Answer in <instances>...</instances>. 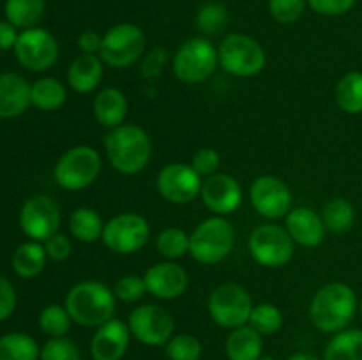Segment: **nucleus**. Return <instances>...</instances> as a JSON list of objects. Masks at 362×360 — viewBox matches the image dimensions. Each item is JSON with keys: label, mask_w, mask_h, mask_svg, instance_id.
Here are the masks:
<instances>
[{"label": "nucleus", "mask_w": 362, "mask_h": 360, "mask_svg": "<svg viewBox=\"0 0 362 360\" xmlns=\"http://www.w3.org/2000/svg\"><path fill=\"white\" fill-rule=\"evenodd\" d=\"M359 311V300L346 282H327L317 289L310 302V320L324 334H338L349 328Z\"/></svg>", "instance_id": "f257e3e1"}, {"label": "nucleus", "mask_w": 362, "mask_h": 360, "mask_svg": "<svg viewBox=\"0 0 362 360\" xmlns=\"http://www.w3.org/2000/svg\"><path fill=\"white\" fill-rule=\"evenodd\" d=\"M151 136L136 124H122L110 129L105 136V154L108 162L120 175H136L144 172L152 159Z\"/></svg>", "instance_id": "f03ea898"}, {"label": "nucleus", "mask_w": 362, "mask_h": 360, "mask_svg": "<svg viewBox=\"0 0 362 360\" xmlns=\"http://www.w3.org/2000/svg\"><path fill=\"white\" fill-rule=\"evenodd\" d=\"M64 306L76 325L98 328L113 318L117 309V296L105 282L87 279L76 282L67 292Z\"/></svg>", "instance_id": "7ed1b4c3"}, {"label": "nucleus", "mask_w": 362, "mask_h": 360, "mask_svg": "<svg viewBox=\"0 0 362 360\" xmlns=\"http://www.w3.org/2000/svg\"><path fill=\"white\" fill-rule=\"evenodd\" d=\"M235 228L221 215L204 219L189 235V256L202 265H218L235 246Z\"/></svg>", "instance_id": "20e7f679"}, {"label": "nucleus", "mask_w": 362, "mask_h": 360, "mask_svg": "<svg viewBox=\"0 0 362 360\" xmlns=\"http://www.w3.org/2000/svg\"><path fill=\"white\" fill-rule=\"evenodd\" d=\"M219 66L218 48L211 39L198 35L184 41L172 60L173 74L186 85H200L216 73Z\"/></svg>", "instance_id": "39448f33"}, {"label": "nucleus", "mask_w": 362, "mask_h": 360, "mask_svg": "<svg viewBox=\"0 0 362 360\" xmlns=\"http://www.w3.org/2000/svg\"><path fill=\"white\" fill-rule=\"evenodd\" d=\"M219 66L235 78H253L264 71L267 53L264 46L250 34L233 32L218 46Z\"/></svg>", "instance_id": "423d86ee"}, {"label": "nucleus", "mask_w": 362, "mask_h": 360, "mask_svg": "<svg viewBox=\"0 0 362 360\" xmlns=\"http://www.w3.org/2000/svg\"><path fill=\"white\" fill-rule=\"evenodd\" d=\"M103 157L90 145H76L64 152L55 162L53 179L66 191H83L99 179Z\"/></svg>", "instance_id": "0eeeda50"}, {"label": "nucleus", "mask_w": 362, "mask_h": 360, "mask_svg": "<svg viewBox=\"0 0 362 360\" xmlns=\"http://www.w3.org/2000/svg\"><path fill=\"white\" fill-rule=\"evenodd\" d=\"M145 32L131 21H122L103 34L99 56L106 66L113 69H126L140 62L145 53Z\"/></svg>", "instance_id": "6e6552de"}, {"label": "nucleus", "mask_w": 362, "mask_h": 360, "mask_svg": "<svg viewBox=\"0 0 362 360\" xmlns=\"http://www.w3.org/2000/svg\"><path fill=\"white\" fill-rule=\"evenodd\" d=\"M253 307L255 304L250 292L237 282H223L216 286L207 300L211 320L218 327L228 330L247 325Z\"/></svg>", "instance_id": "1a4fd4ad"}, {"label": "nucleus", "mask_w": 362, "mask_h": 360, "mask_svg": "<svg viewBox=\"0 0 362 360\" xmlns=\"http://www.w3.org/2000/svg\"><path fill=\"white\" fill-rule=\"evenodd\" d=\"M247 249L258 265L267 268H281L292 261L296 242L288 235L285 226L267 224L257 226L247 239Z\"/></svg>", "instance_id": "9d476101"}, {"label": "nucleus", "mask_w": 362, "mask_h": 360, "mask_svg": "<svg viewBox=\"0 0 362 360\" xmlns=\"http://www.w3.org/2000/svg\"><path fill=\"white\" fill-rule=\"evenodd\" d=\"M151 224L136 212H122L105 222L103 244L115 254H134L147 246Z\"/></svg>", "instance_id": "9b49d317"}, {"label": "nucleus", "mask_w": 362, "mask_h": 360, "mask_svg": "<svg viewBox=\"0 0 362 360\" xmlns=\"http://www.w3.org/2000/svg\"><path fill=\"white\" fill-rule=\"evenodd\" d=\"M59 41L49 30L41 27L21 30L14 44V55L21 67L32 73H45L59 60Z\"/></svg>", "instance_id": "f8f14e48"}, {"label": "nucleus", "mask_w": 362, "mask_h": 360, "mask_svg": "<svg viewBox=\"0 0 362 360\" xmlns=\"http://www.w3.org/2000/svg\"><path fill=\"white\" fill-rule=\"evenodd\" d=\"M126 323L129 327L131 337L152 348L165 346L175 330L173 316L158 304H141L134 307Z\"/></svg>", "instance_id": "ddd939ff"}, {"label": "nucleus", "mask_w": 362, "mask_h": 360, "mask_svg": "<svg viewBox=\"0 0 362 360\" xmlns=\"http://www.w3.org/2000/svg\"><path fill=\"white\" fill-rule=\"evenodd\" d=\"M204 179L186 162H170L163 166L156 179L159 196L173 205H186L197 200L202 193Z\"/></svg>", "instance_id": "4468645a"}, {"label": "nucleus", "mask_w": 362, "mask_h": 360, "mask_svg": "<svg viewBox=\"0 0 362 360\" xmlns=\"http://www.w3.org/2000/svg\"><path fill=\"white\" fill-rule=\"evenodd\" d=\"M60 208L46 194H34L20 208V228L25 235L35 242H45L59 233Z\"/></svg>", "instance_id": "2eb2a0df"}, {"label": "nucleus", "mask_w": 362, "mask_h": 360, "mask_svg": "<svg viewBox=\"0 0 362 360\" xmlns=\"http://www.w3.org/2000/svg\"><path fill=\"white\" fill-rule=\"evenodd\" d=\"M250 201L257 214L269 221L286 217L292 210V191L276 175H260L250 187Z\"/></svg>", "instance_id": "dca6fc26"}, {"label": "nucleus", "mask_w": 362, "mask_h": 360, "mask_svg": "<svg viewBox=\"0 0 362 360\" xmlns=\"http://www.w3.org/2000/svg\"><path fill=\"white\" fill-rule=\"evenodd\" d=\"M200 198L212 214L225 217L243 205V187L235 176L218 172L204 179Z\"/></svg>", "instance_id": "f3484780"}, {"label": "nucleus", "mask_w": 362, "mask_h": 360, "mask_svg": "<svg viewBox=\"0 0 362 360\" xmlns=\"http://www.w3.org/2000/svg\"><path fill=\"white\" fill-rule=\"evenodd\" d=\"M147 293L159 300H175L186 293L189 275L177 261H161L152 265L144 274Z\"/></svg>", "instance_id": "a211bd4d"}, {"label": "nucleus", "mask_w": 362, "mask_h": 360, "mask_svg": "<svg viewBox=\"0 0 362 360\" xmlns=\"http://www.w3.org/2000/svg\"><path fill=\"white\" fill-rule=\"evenodd\" d=\"M131 332L127 323L119 318H112L110 321L95 328L90 339V356L92 360H122L129 349Z\"/></svg>", "instance_id": "6ab92c4d"}, {"label": "nucleus", "mask_w": 362, "mask_h": 360, "mask_svg": "<svg viewBox=\"0 0 362 360\" xmlns=\"http://www.w3.org/2000/svg\"><path fill=\"white\" fill-rule=\"evenodd\" d=\"M285 228L296 244L303 247H318L325 239L322 214L310 207H296L286 214Z\"/></svg>", "instance_id": "aec40b11"}, {"label": "nucleus", "mask_w": 362, "mask_h": 360, "mask_svg": "<svg viewBox=\"0 0 362 360\" xmlns=\"http://www.w3.org/2000/svg\"><path fill=\"white\" fill-rule=\"evenodd\" d=\"M30 104V83L16 73H0V119H16Z\"/></svg>", "instance_id": "412c9836"}, {"label": "nucleus", "mask_w": 362, "mask_h": 360, "mask_svg": "<svg viewBox=\"0 0 362 360\" xmlns=\"http://www.w3.org/2000/svg\"><path fill=\"white\" fill-rule=\"evenodd\" d=\"M127 109H129V102H127L126 94L117 87L103 88L92 101V115L95 122L101 124L106 129H115L122 126L126 122Z\"/></svg>", "instance_id": "4be33fe9"}, {"label": "nucleus", "mask_w": 362, "mask_h": 360, "mask_svg": "<svg viewBox=\"0 0 362 360\" xmlns=\"http://www.w3.org/2000/svg\"><path fill=\"white\" fill-rule=\"evenodd\" d=\"M105 74V62L99 55L80 53L67 69V83L78 94H90L98 90Z\"/></svg>", "instance_id": "5701e85b"}, {"label": "nucleus", "mask_w": 362, "mask_h": 360, "mask_svg": "<svg viewBox=\"0 0 362 360\" xmlns=\"http://www.w3.org/2000/svg\"><path fill=\"white\" fill-rule=\"evenodd\" d=\"M225 353L228 360H258L264 355V335L250 325L233 328L225 341Z\"/></svg>", "instance_id": "b1692460"}, {"label": "nucleus", "mask_w": 362, "mask_h": 360, "mask_svg": "<svg viewBox=\"0 0 362 360\" xmlns=\"http://www.w3.org/2000/svg\"><path fill=\"white\" fill-rule=\"evenodd\" d=\"M48 254H46L42 242L28 240V242L20 244L11 258L14 274L23 279H34L45 270Z\"/></svg>", "instance_id": "393cba45"}, {"label": "nucleus", "mask_w": 362, "mask_h": 360, "mask_svg": "<svg viewBox=\"0 0 362 360\" xmlns=\"http://www.w3.org/2000/svg\"><path fill=\"white\" fill-rule=\"evenodd\" d=\"M67 88L60 80L45 76L30 85V102L41 112H57L66 104Z\"/></svg>", "instance_id": "a878e982"}, {"label": "nucleus", "mask_w": 362, "mask_h": 360, "mask_svg": "<svg viewBox=\"0 0 362 360\" xmlns=\"http://www.w3.org/2000/svg\"><path fill=\"white\" fill-rule=\"evenodd\" d=\"M105 221L90 207H78L69 215V232L78 242L94 244L101 240Z\"/></svg>", "instance_id": "bb28decb"}, {"label": "nucleus", "mask_w": 362, "mask_h": 360, "mask_svg": "<svg viewBox=\"0 0 362 360\" xmlns=\"http://www.w3.org/2000/svg\"><path fill=\"white\" fill-rule=\"evenodd\" d=\"M46 0H6L4 14L9 23L20 30L37 27L39 21L45 18Z\"/></svg>", "instance_id": "cd10ccee"}, {"label": "nucleus", "mask_w": 362, "mask_h": 360, "mask_svg": "<svg viewBox=\"0 0 362 360\" xmlns=\"http://www.w3.org/2000/svg\"><path fill=\"white\" fill-rule=\"evenodd\" d=\"M324 360H362L361 328H345L332 335L324 349Z\"/></svg>", "instance_id": "c85d7f7f"}, {"label": "nucleus", "mask_w": 362, "mask_h": 360, "mask_svg": "<svg viewBox=\"0 0 362 360\" xmlns=\"http://www.w3.org/2000/svg\"><path fill=\"white\" fill-rule=\"evenodd\" d=\"M336 104L349 115H361L362 113V73L350 71L339 78L334 90Z\"/></svg>", "instance_id": "c756f323"}, {"label": "nucleus", "mask_w": 362, "mask_h": 360, "mask_svg": "<svg viewBox=\"0 0 362 360\" xmlns=\"http://www.w3.org/2000/svg\"><path fill=\"white\" fill-rule=\"evenodd\" d=\"M41 348L32 335L9 332L0 337V360H39Z\"/></svg>", "instance_id": "7c9ffc66"}, {"label": "nucleus", "mask_w": 362, "mask_h": 360, "mask_svg": "<svg viewBox=\"0 0 362 360\" xmlns=\"http://www.w3.org/2000/svg\"><path fill=\"white\" fill-rule=\"evenodd\" d=\"M325 229L332 233H345L356 222V208L345 198H332L322 210Z\"/></svg>", "instance_id": "2f4dec72"}, {"label": "nucleus", "mask_w": 362, "mask_h": 360, "mask_svg": "<svg viewBox=\"0 0 362 360\" xmlns=\"http://www.w3.org/2000/svg\"><path fill=\"white\" fill-rule=\"evenodd\" d=\"M194 25L198 30L207 35H216L228 25V9L221 2H205L194 16Z\"/></svg>", "instance_id": "473e14b6"}, {"label": "nucleus", "mask_w": 362, "mask_h": 360, "mask_svg": "<svg viewBox=\"0 0 362 360\" xmlns=\"http://www.w3.org/2000/svg\"><path fill=\"white\" fill-rule=\"evenodd\" d=\"M156 249L168 261H175L189 254V235L180 228H165L156 236Z\"/></svg>", "instance_id": "72a5a7b5"}, {"label": "nucleus", "mask_w": 362, "mask_h": 360, "mask_svg": "<svg viewBox=\"0 0 362 360\" xmlns=\"http://www.w3.org/2000/svg\"><path fill=\"white\" fill-rule=\"evenodd\" d=\"M71 323H73V320H71L66 306H60V304H48L39 313V328L49 339L66 337V334L71 328Z\"/></svg>", "instance_id": "f704fd0d"}, {"label": "nucleus", "mask_w": 362, "mask_h": 360, "mask_svg": "<svg viewBox=\"0 0 362 360\" xmlns=\"http://www.w3.org/2000/svg\"><path fill=\"white\" fill-rule=\"evenodd\" d=\"M247 325L253 327L260 335H274L283 327V313L274 304H258L251 311Z\"/></svg>", "instance_id": "c9c22d12"}, {"label": "nucleus", "mask_w": 362, "mask_h": 360, "mask_svg": "<svg viewBox=\"0 0 362 360\" xmlns=\"http://www.w3.org/2000/svg\"><path fill=\"white\" fill-rule=\"evenodd\" d=\"M165 353L168 360H200L204 346L194 335L177 334L165 344Z\"/></svg>", "instance_id": "e433bc0d"}, {"label": "nucleus", "mask_w": 362, "mask_h": 360, "mask_svg": "<svg viewBox=\"0 0 362 360\" xmlns=\"http://www.w3.org/2000/svg\"><path fill=\"white\" fill-rule=\"evenodd\" d=\"M269 14L281 25H292L303 18L308 0H269Z\"/></svg>", "instance_id": "4c0bfd02"}, {"label": "nucleus", "mask_w": 362, "mask_h": 360, "mask_svg": "<svg viewBox=\"0 0 362 360\" xmlns=\"http://www.w3.org/2000/svg\"><path fill=\"white\" fill-rule=\"evenodd\" d=\"M113 293H115L117 300L126 304H134L141 300L147 293V286H145L144 275L127 274L117 279L115 286H113Z\"/></svg>", "instance_id": "58836bf2"}, {"label": "nucleus", "mask_w": 362, "mask_h": 360, "mask_svg": "<svg viewBox=\"0 0 362 360\" xmlns=\"http://www.w3.org/2000/svg\"><path fill=\"white\" fill-rule=\"evenodd\" d=\"M39 360H83L76 342L67 337H53L41 348Z\"/></svg>", "instance_id": "ea45409f"}, {"label": "nucleus", "mask_w": 362, "mask_h": 360, "mask_svg": "<svg viewBox=\"0 0 362 360\" xmlns=\"http://www.w3.org/2000/svg\"><path fill=\"white\" fill-rule=\"evenodd\" d=\"M166 62H168V52L165 48L158 46V48L148 49V52L144 53V56L140 60L141 76L145 80H156L165 71Z\"/></svg>", "instance_id": "a19ab883"}, {"label": "nucleus", "mask_w": 362, "mask_h": 360, "mask_svg": "<svg viewBox=\"0 0 362 360\" xmlns=\"http://www.w3.org/2000/svg\"><path fill=\"white\" fill-rule=\"evenodd\" d=\"M194 168V172L202 176V179H207V176L214 175L219 172V166H221V155L216 148L212 147H204L200 150L194 152L193 159L189 162Z\"/></svg>", "instance_id": "79ce46f5"}, {"label": "nucleus", "mask_w": 362, "mask_h": 360, "mask_svg": "<svg viewBox=\"0 0 362 360\" xmlns=\"http://www.w3.org/2000/svg\"><path fill=\"white\" fill-rule=\"evenodd\" d=\"M357 0H308V7L320 16H345L356 7Z\"/></svg>", "instance_id": "37998d69"}, {"label": "nucleus", "mask_w": 362, "mask_h": 360, "mask_svg": "<svg viewBox=\"0 0 362 360\" xmlns=\"http://www.w3.org/2000/svg\"><path fill=\"white\" fill-rule=\"evenodd\" d=\"M45 246L46 254H48L49 260L53 261H64L71 256L73 253V244H71L69 236L64 235V233H55L53 236H49L48 240L42 242Z\"/></svg>", "instance_id": "c03bdc74"}, {"label": "nucleus", "mask_w": 362, "mask_h": 360, "mask_svg": "<svg viewBox=\"0 0 362 360\" xmlns=\"http://www.w3.org/2000/svg\"><path fill=\"white\" fill-rule=\"evenodd\" d=\"M16 309V292L9 279L0 275V321L7 320Z\"/></svg>", "instance_id": "a18cd8bd"}, {"label": "nucleus", "mask_w": 362, "mask_h": 360, "mask_svg": "<svg viewBox=\"0 0 362 360\" xmlns=\"http://www.w3.org/2000/svg\"><path fill=\"white\" fill-rule=\"evenodd\" d=\"M103 44V34L95 30H83L78 34L76 37V46L80 49V53L85 55H99Z\"/></svg>", "instance_id": "49530a36"}, {"label": "nucleus", "mask_w": 362, "mask_h": 360, "mask_svg": "<svg viewBox=\"0 0 362 360\" xmlns=\"http://www.w3.org/2000/svg\"><path fill=\"white\" fill-rule=\"evenodd\" d=\"M18 28L7 20H0V52H7V49H14V44L18 41Z\"/></svg>", "instance_id": "de8ad7c7"}, {"label": "nucleus", "mask_w": 362, "mask_h": 360, "mask_svg": "<svg viewBox=\"0 0 362 360\" xmlns=\"http://www.w3.org/2000/svg\"><path fill=\"white\" fill-rule=\"evenodd\" d=\"M286 360H322V359H318V356L313 355V353L297 352V353H293V355H290Z\"/></svg>", "instance_id": "09e8293b"}, {"label": "nucleus", "mask_w": 362, "mask_h": 360, "mask_svg": "<svg viewBox=\"0 0 362 360\" xmlns=\"http://www.w3.org/2000/svg\"><path fill=\"white\" fill-rule=\"evenodd\" d=\"M258 360H276V359H274V356H271V355H262Z\"/></svg>", "instance_id": "8fccbe9b"}, {"label": "nucleus", "mask_w": 362, "mask_h": 360, "mask_svg": "<svg viewBox=\"0 0 362 360\" xmlns=\"http://www.w3.org/2000/svg\"><path fill=\"white\" fill-rule=\"evenodd\" d=\"M359 313H361V318H362V299H361V302H359Z\"/></svg>", "instance_id": "3c124183"}]
</instances>
